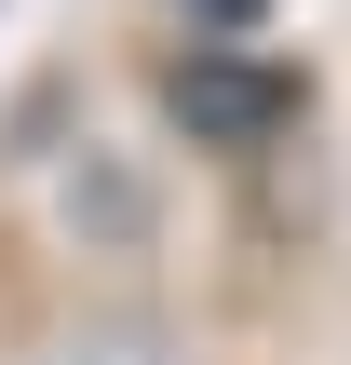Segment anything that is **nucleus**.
Returning a JSON list of instances; mask_svg holds the SVG:
<instances>
[{
    "label": "nucleus",
    "instance_id": "f03ea898",
    "mask_svg": "<svg viewBox=\"0 0 351 365\" xmlns=\"http://www.w3.org/2000/svg\"><path fill=\"white\" fill-rule=\"evenodd\" d=\"M216 14H230V27H243V14H257V0H216Z\"/></svg>",
    "mask_w": 351,
    "mask_h": 365
},
{
    "label": "nucleus",
    "instance_id": "f257e3e1",
    "mask_svg": "<svg viewBox=\"0 0 351 365\" xmlns=\"http://www.w3.org/2000/svg\"><path fill=\"white\" fill-rule=\"evenodd\" d=\"M176 108H203L216 135H271V122H284V95L243 81V68H176Z\"/></svg>",
    "mask_w": 351,
    "mask_h": 365
}]
</instances>
